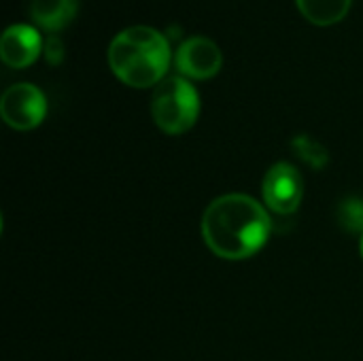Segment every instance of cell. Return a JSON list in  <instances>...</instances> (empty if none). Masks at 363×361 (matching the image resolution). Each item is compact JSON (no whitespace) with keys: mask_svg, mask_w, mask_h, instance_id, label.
Listing matches in <instances>:
<instances>
[{"mask_svg":"<svg viewBox=\"0 0 363 361\" xmlns=\"http://www.w3.org/2000/svg\"><path fill=\"white\" fill-rule=\"evenodd\" d=\"M262 196L268 211L277 215H294L304 200L302 172L289 162L274 164L264 177Z\"/></svg>","mask_w":363,"mask_h":361,"instance_id":"4","label":"cell"},{"mask_svg":"<svg viewBox=\"0 0 363 361\" xmlns=\"http://www.w3.org/2000/svg\"><path fill=\"white\" fill-rule=\"evenodd\" d=\"M294 149L298 151V155L302 157V160H306L311 166H315V168H321V166H325V162H328V151H325V147L321 145V143H317L315 138H311V136H298L296 140H294Z\"/></svg>","mask_w":363,"mask_h":361,"instance_id":"10","label":"cell"},{"mask_svg":"<svg viewBox=\"0 0 363 361\" xmlns=\"http://www.w3.org/2000/svg\"><path fill=\"white\" fill-rule=\"evenodd\" d=\"M77 9L79 0H30V17L51 34L70 23Z\"/></svg>","mask_w":363,"mask_h":361,"instance_id":"8","label":"cell"},{"mask_svg":"<svg viewBox=\"0 0 363 361\" xmlns=\"http://www.w3.org/2000/svg\"><path fill=\"white\" fill-rule=\"evenodd\" d=\"M43 53H45L49 64L57 66L64 60V43H62V38L55 36V34H49L45 38V43H43Z\"/></svg>","mask_w":363,"mask_h":361,"instance_id":"12","label":"cell"},{"mask_svg":"<svg viewBox=\"0 0 363 361\" xmlns=\"http://www.w3.org/2000/svg\"><path fill=\"white\" fill-rule=\"evenodd\" d=\"M296 2L308 21L317 26H332L349 13L353 0H296Z\"/></svg>","mask_w":363,"mask_h":361,"instance_id":"9","label":"cell"},{"mask_svg":"<svg viewBox=\"0 0 363 361\" xmlns=\"http://www.w3.org/2000/svg\"><path fill=\"white\" fill-rule=\"evenodd\" d=\"M108 64L115 77L130 87L157 85L170 66V43L151 26H128L108 45Z\"/></svg>","mask_w":363,"mask_h":361,"instance_id":"2","label":"cell"},{"mask_svg":"<svg viewBox=\"0 0 363 361\" xmlns=\"http://www.w3.org/2000/svg\"><path fill=\"white\" fill-rule=\"evenodd\" d=\"M200 115L198 89L185 77H166L153 89L151 117L166 134H185Z\"/></svg>","mask_w":363,"mask_h":361,"instance_id":"3","label":"cell"},{"mask_svg":"<svg viewBox=\"0 0 363 361\" xmlns=\"http://www.w3.org/2000/svg\"><path fill=\"white\" fill-rule=\"evenodd\" d=\"M174 64L185 79H211L221 70L223 53L213 38L189 36L179 45Z\"/></svg>","mask_w":363,"mask_h":361,"instance_id":"6","label":"cell"},{"mask_svg":"<svg viewBox=\"0 0 363 361\" xmlns=\"http://www.w3.org/2000/svg\"><path fill=\"white\" fill-rule=\"evenodd\" d=\"M268 209L247 194H225L202 215V238L221 260L240 262L257 255L270 238Z\"/></svg>","mask_w":363,"mask_h":361,"instance_id":"1","label":"cell"},{"mask_svg":"<svg viewBox=\"0 0 363 361\" xmlns=\"http://www.w3.org/2000/svg\"><path fill=\"white\" fill-rule=\"evenodd\" d=\"M359 251H362V257H363V234H362V240H359Z\"/></svg>","mask_w":363,"mask_h":361,"instance_id":"13","label":"cell"},{"mask_svg":"<svg viewBox=\"0 0 363 361\" xmlns=\"http://www.w3.org/2000/svg\"><path fill=\"white\" fill-rule=\"evenodd\" d=\"M0 115L13 130H32L47 115V98L32 83H15L0 98Z\"/></svg>","mask_w":363,"mask_h":361,"instance_id":"5","label":"cell"},{"mask_svg":"<svg viewBox=\"0 0 363 361\" xmlns=\"http://www.w3.org/2000/svg\"><path fill=\"white\" fill-rule=\"evenodd\" d=\"M340 226L349 232H362L363 234V200L349 198L338 209Z\"/></svg>","mask_w":363,"mask_h":361,"instance_id":"11","label":"cell"},{"mask_svg":"<svg viewBox=\"0 0 363 361\" xmlns=\"http://www.w3.org/2000/svg\"><path fill=\"white\" fill-rule=\"evenodd\" d=\"M43 38L36 28L28 23H11L0 38V57L11 68L30 66L43 51Z\"/></svg>","mask_w":363,"mask_h":361,"instance_id":"7","label":"cell"}]
</instances>
